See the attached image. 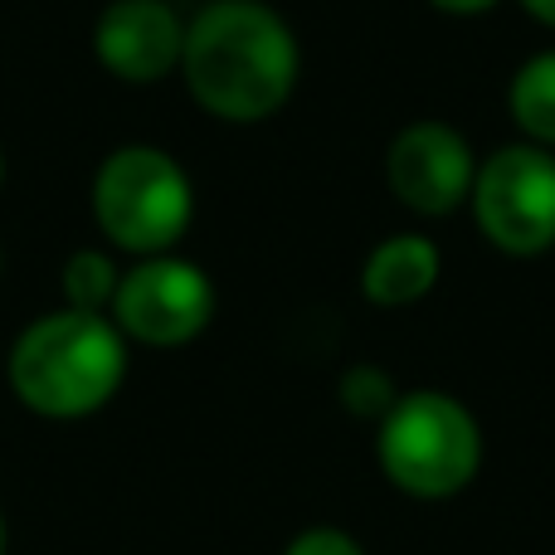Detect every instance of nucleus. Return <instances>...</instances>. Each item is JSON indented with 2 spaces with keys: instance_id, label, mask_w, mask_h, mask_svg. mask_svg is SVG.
<instances>
[{
  "instance_id": "nucleus-17",
  "label": "nucleus",
  "mask_w": 555,
  "mask_h": 555,
  "mask_svg": "<svg viewBox=\"0 0 555 555\" xmlns=\"http://www.w3.org/2000/svg\"><path fill=\"white\" fill-rule=\"evenodd\" d=\"M0 191H5V146H0Z\"/></svg>"
},
{
  "instance_id": "nucleus-6",
  "label": "nucleus",
  "mask_w": 555,
  "mask_h": 555,
  "mask_svg": "<svg viewBox=\"0 0 555 555\" xmlns=\"http://www.w3.org/2000/svg\"><path fill=\"white\" fill-rule=\"evenodd\" d=\"M113 326L127 336V346H156L176 351L191 346L215 317V283L201 263L181 254H152L122 269L113 297Z\"/></svg>"
},
{
  "instance_id": "nucleus-4",
  "label": "nucleus",
  "mask_w": 555,
  "mask_h": 555,
  "mask_svg": "<svg viewBox=\"0 0 555 555\" xmlns=\"http://www.w3.org/2000/svg\"><path fill=\"white\" fill-rule=\"evenodd\" d=\"M375 459L390 488L420 502L459 498L482 468V429L463 400L410 390L390 404L375 434Z\"/></svg>"
},
{
  "instance_id": "nucleus-3",
  "label": "nucleus",
  "mask_w": 555,
  "mask_h": 555,
  "mask_svg": "<svg viewBox=\"0 0 555 555\" xmlns=\"http://www.w3.org/2000/svg\"><path fill=\"white\" fill-rule=\"evenodd\" d=\"M195 220V185L171 152L127 142L93 171V224L117 254H171Z\"/></svg>"
},
{
  "instance_id": "nucleus-16",
  "label": "nucleus",
  "mask_w": 555,
  "mask_h": 555,
  "mask_svg": "<svg viewBox=\"0 0 555 555\" xmlns=\"http://www.w3.org/2000/svg\"><path fill=\"white\" fill-rule=\"evenodd\" d=\"M5 546H10V531H5V512H0V555H5Z\"/></svg>"
},
{
  "instance_id": "nucleus-10",
  "label": "nucleus",
  "mask_w": 555,
  "mask_h": 555,
  "mask_svg": "<svg viewBox=\"0 0 555 555\" xmlns=\"http://www.w3.org/2000/svg\"><path fill=\"white\" fill-rule=\"evenodd\" d=\"M507 113L531 146L555 152V49H541L512 74Z\"/></svg>"
},
{
  "instance_id": "nucleus-7",
  "label": "nucleus",
  "mask_w": 555,
  "mask_h": 555,
  "mask_svg": "<svg viewBox=\"0 0 555 555\" xmlns=\"http://www.w3.org/2000/svg\"><path fill=\"white\" fill-rule=\"evenodd\" d=\"M473 176H478V156L468 137L449 122H410L385 156V181L395 201L424 220L459 210L473 195Z\"/></svg>"
},
{
  "instance_id": "nucleus-18",
  "label": "nucleus",
  "mask_w": 555,
  "mask_h": 555,
  "mask_svg": "<svg viewBox=\"0 0 555 555\" xmlns=\"http://www.w3.org/2000/svg\"><path fill=\"white\" fill-rule=\"evenodd\" d=\"M0 273H5V249H0Z\"/></svg>"
},
{
  "instance_id": "nucleus-14",
  "label": "nucleus",
  "mask_w": 555,
  "mask_h": 555,
  "mask_svg": "<svg viewBox=\"0 0 555 555\" xmlns=\"http://www.w3.org/2000/svg\"><path fill=\"white\" fill-rule=\"evenodd\" d=\"M434 10H443V15H488L492 5H502V0H429Z\"/></svg>"
},
{
  "instance_id": "nucleus-15",
  "label": "nucleus",
  "mask_w": 555,
  "mask_h": 555,
  "mask_svg": "<svg viewBox=\"0 0 555 555\" xmlns=\"http://www.w3.org/2000/svg\"><path fill=\"white\" fill-rule=\"evenodd\" d=\"M521 5H527L531 20H541V25L555 29V0H521Z\"/></svg>"
},
{
  "instance_id": "nucleus-1",
  "label": "nucleus",
  "mask_w": 555,
  "mask_h": 555,
  "mask_svg": "<svg viewBox=\"0 0 555 555\" xmlns=\"http://www.w3.org/2000/svg\"><path fill=\"white\" fill-rule=\"evenodd\" d=\"M297 35L263 0H210L185 25L181 68L191 98L234 127L269 122L297 88Z\"/></svg>"
},
{
  "instance_id": "nucleus-11",
  "label": "nucleus",
  "mask_w": 555,
  "mask_h": 555,
  "mask_svg": "<svg viewBox=\"0 0 555 555\" xmlns=\"http://www.w3.org/2000/svg\"><path fill=\"white\" fill-rule=\"evenodd\" d=\"M117 283H122V263L107 249H74L59 269V293H64V307L74 312H113Z\"/></svg>"
},
{
  "instance_id": "nucleus-12",
  "label": "nucleus",
  "mask_w": 555,
  "mask_h": 555,
  "mask_svg": "<svg viewBox=\"0 0 555 555\" xmlns=\"http://www.w3.org/2000/svg\"><path fill=\"white\" fill-rule=\"evenodd\" d=\"M395 400H400V390H395V380L380 365H351L341 375V404L356 420H385Z\"/></svg>"
},
{
  "instance_id": "nucleus-8",
  "label": "nucleus",
  "mask_w": 555,
  "mask_h": 555,
  "mask_svg": "<svg viewBox=\"0 0 555 555\" xmlns=\"http://www.w3.org/2000/svg\"><path fill=\"white\" fill-rule=\"evenodd\" d=\"M185 20L166 0H113L93 25V54L117 83H162L181 68Z\"/></svg>"
},
{
  "instance_id": "nucleus-13",
  "label": "nucleus",
  "mask_w": 555,
  "mask_h": 555,
  "mask_svg": "<svg viewBox=\"0 0 555 555\" xmlns=\"http://www.w3.org/2000/svg\"><path fill=\"white\" fill-rule=\"evenodd\" d=\"M283 555H365V546L341 527H307L287 541Z\"/></svg>"
},
{
  "instance_id": "nucleus-2",
  "label": "nucleus",
  "mask_w": 555,
  "mask_h": 555,
  "mask_svg": "<svg viewBox=\"0 0 555 555\" xmlns=\"http://www.w3.org/2000/svg\"><path fill=\"white\" fill-rule=\"evenodd\" d=\"M15 400L39 420H88L107 410L127 380V336L103 312H54L20 326L5 356Z\"/></svg>"
},
{
  "instance_id": "nucleus-9",
  "label": "nucleus",
  "mask_w": 555,
  "mask_h": 555,
  "mask_svg": "<svg viewBox=\"0 0 555 555\" xmlns=\"http://www.w3.org/2000/svg\"><path fill=\"white\" fill-rule=\"evenodd\" d=\"M439 244L424 234H395V240L375 244L371 259L361 269V293L375 307H414L420 297L434 293L439 283Z\"/></svg>"
},
{
  "instance_id": "nucleus-5",
  "label": "nucleus",
  "mask_w": 555,
  "mask_h": 555,
  "mask_svg": "<svg viewBox=\"0 0 555 555\" xmlns=\"http://www.w3.org/2000/svg\"><path fill=\"white\" fill-rule=\"evenodd\" d=\"M473 220L492 249L537 259L555 244V152L531 142L498 146L473 176Z\"/></svg>"
}]
</instances>
